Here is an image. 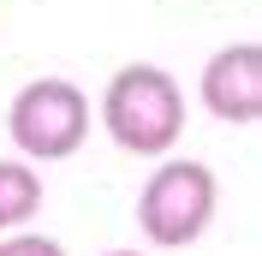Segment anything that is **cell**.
Wrapping results in <instances>:
<instances>
[{
	"label": "cell",
	"mask_w": 262,
	"mask_h": 256,
	"mask_svg": "<svg viewBox=\"0 0 262 256\" xmlns=\"http://www.w3.org/2000/svg\"><path fill=\"white\" fill-rule=\"evenodd\" d=\"M101 125L125 155H167L185 131V96L161 66H119L101 90Z\"/></svg>",
	"instance_id": "1"
},
{
	"label": "cell",
	"mask_w": 262,
	"mask_h": 256,
	"mask_svg": "<svg viewBox=\"0 0 262 256\" xmlns=\"http://www.w3.org/2000/svg\"><path fill=\"white\" fill-rule=\"evenodd\" d=\"M214 203H221V185L203 161H161L137 191V226L155 250H185L209 232Z\"/></svg>",
	"instance_id": "2"
},
{
	"label": "cell",
	"mask_w": 262,
	"mask_h": 256,
	"mask_svg": "<svg viewBox=\"0 0 262 256\" xmlns=\"http://www.w3.org/2000/svg\"><path fill=\"white\" fill-rule=\"evenodd\" d=\"M6 131L24 161H66L90 137V96L72 78H30L6 108Z\"/></svg>",
	"instance_id": "3"
},
{
	"label": "cell",
	"mask_w": 262,
	"mask_h": 256,
	"mask_svg": "<svg viewBox=\"0 0 262 256\" xmlns=\"http://www.w3.org/2000/svg\"><path fill=\"white\" fill-rule=\"evenodd\" d=\"M203 108L227 125H256L262 119V48L256 42H232L214 48L203 66Z\"/></svg>",
	"instance_id": "4"
},
{
	"label": "cell",
	"mask_w": 262,
	"mask_h": 256,
	"mask_svg": "<svg viewBox=\"0 0 262 256\" xmlns=\"http://www.w3.org/2000/svg\"><path fill=\"white\" fill-rule=\"evenodd\" d=\"M42 208V173L30 161H0V239L24 232Z\"/></svg>",
	"instance_id": "5"
},
{
	"label": "cell",
	"mask_w": 262,
	"mask_h": 256,
	"mask_svg": "<svg viewBox=\"0 0 262 256\" xmlns=\"http://www.w3.org/2000/svg\"><path fill=\"white\" fill-rule=\"evenodd\" d=\"M0 256H66V244L42 239V232H6L0 239Z\"/></svg>",
	"instance_id": "6"
},
{
	"label": "cell",
	"mask_w": 262,
	"mask_h": 256,
	"mask_svg": "<svg viewBox=\"0 0 262 256\" xmlns=\"http://www.w3.org/2000/svg\"><path fill=\"white\" fill-rule=\"evenodd\" d=\"M107 256H143V250H107Z\"/></svg>",
	"instance_id": "7"
}]
</instances>
